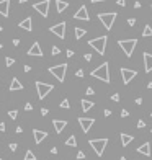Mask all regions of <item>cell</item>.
Returning <instances> with one entry per match:
<instances>
[{"mask_svg": "<svg viewBox=\"0 0 152 160\" xmlns=\"http://www.w3.org/2000/svg\"><path fill=\"white\" fill-rule=\"evenodd\" d=\"M108 69H110V64H108V62H103L102 65H98L96 69H93V70L90 72V75L93 79H98V80H102V82H105V83H110V72H108Z\"/></svg>", "mask_w": 152, "mask_h": 160, "instance_id": "obj_1", "label": "cell"}, {"mask_svg": "<svg viewBox=\"0 0 152 160\" xmlns=\"http://www.w3.org/2000/svg\"><path fill=\"white\" fill-rule=\"evenodd\" d=\"M106 41H108V36L103 34V36H100V38L90 39V41H88V46H92L100 56H103V54H105V51H106Z\"/></svg>", "mask_w": 152, "mask_h": 160, "instance_id": "obj_2", "label": "cell"}, {"mask_svg": "<svg viewBox=\"0 0 152 160\" xmlns=\"http://www.w3.org/2000/svg\"><path fill=\"white\" fill-rule=\"evenodd\" d=\"M88 144H90V147L95 150V154L98 155V157H102L103 152H105V147L108 145V139H106V137H102V139H90V141H88Z\"/></svg>", "mask_w": 152, "mask_h": 160, "instance_id": "obj_3", "label": "cell"}, {"mask_svg": "<svg viewBox=\"0 0 152 160\" xmlns=\"http://www.w3.org/2000/svg\"><path fill=\"white\" fill-rule=\"evenodd\" d=\"M118 46L124 51L126 57H131L133 53H134V49H136V46H137V39H119Z\"/></svg>", "mask_w": 152, "mask_h": 160, "instance_id": "obj_4", "label": "cell"}, {"mask_svg": "<svg viewBox=\"0 0 152 160\" xmlns=\"http://www.w3.org/2000/svg\"><path fill=\"white\" fill-rule=\"evenodd\" d=\"M98 20L102 21V25L105 26V30L106 31H110L111 30V26H113V23H115V20H116V16H118V13L116 12H111V13H98Z\"/></svg>", "mask_w": 152, "mask_h": 160, "instance_id": "obj_5", "label": "cell"}, {"mask_svg": "<svg viewBox=\"0 0 152 160\" xmlns=\"http://www.w3.org/2000/svg\"><path fill=\"white\" fill-rule=\"evenodd\" d=\"M53 88H54V87L51 85V83H44V82H39V80L36 82V92H38L39 100H44V98H46V96L53 92Z\"/></svg>", "mask_w": 152, "mask_h": 160, "instance_id": "obj_6", "label": "cell"}, {"mask_svg": "<svg viewBox=\"0 0 152 160\" xmlns=\"http://www.w3.org/2000/svg\"><path fill=\"white\" fill-rule=\"evenodd\" d=\"M65 70H67V64H59V65H53L49 67V72L54 75L59 82H64L65 79Z\"/></svg>", "mask_w": 152, "mask_h": 160, "instance_id": "obj_7", "label": "cell"}, {"mask_svg": "<svg viewBox=\"0 0 152 160\" xmlns=\"http://www.w3.org/2000/svg\"><path fill=\"white\" fill-rule=\"evenodd\" d=\"M49 5H51L49 0H43V2H36V3H34L33 8L36 10L41 16H44V18H46V16L49 15Z\"/></svg>", "mask_w": 152, "mask_h": 160, "instance_id": "obj_8", "label": "cell"}, {"mask_svg": "<svg viewBox=\"0 0 152 160\" xmlns=\"http://www.w3.org/2000/svg\"><path fill=\"white\" fill-rule=\"evenodd\" d=\"M49 31L53 34H56L59 39H64V38H65V21H61V23H57V25L51 26Z\"/></svg>", "mask_w": 152, "mask_h": 160, "instance_id": "obj_9", "label": "cell"}, {"mask_svg": "<svg viewBox=\"0 0 152 160\" xmlns=\"http://www.w3.org/2000/svg\"><path fill=\"white\" fill-rule=\"evenodd\" d=\"M121 77H123V82H124V85H128V83L131 82L134 77L137 75V72L136 70H133V69H126V67H121Z\"/></svg>", "mask_w": 152, "mask_h": 160, "instance_id": "obj_10", "label": "cell"}, {"mask_svg": "<svg viewBox=\"0 0 152 160\" xmlns=\"http://www.w3.org/2000/svg\"><path fill=\"white\" fill-rule=\"evenodd\" d=\"M74 20H82V21H88L90 20V15H88V10L85 5H82L77 12L74 13Z\"/></svg>", "mask_w": 152, "mask_h": 160, "instance_id": "obj_11", "label": "cell"}, {"mask_svg": "<svg viewBox=\"0 0 152 160\" xmlns=\"http://www.w3.org/2000/svg\"><path fill=\"white\" fill-rule=\"evenodd\" d=\"M93 123H95V119H93V118H79V124H80L82 131H84L85 134L92 129Z\"/></svg>", "mask_w": 152, "mask_h": 160, "instance_id": "obj_12", "label": "cell"}, {"mask_svg": "<svg viewBox=\"0 0 152 160\" xmlns=\"http://www.w3.org/2000/svg\"><path fill=\"white\" fill-rule=\"evenodd\" d=\"M26 54H28V56H36V57H43V49H41L39 43H38V41H34L33 46L28 49V53H26Z\"/></svg>", "mask_w": 152, "mask_h": 160, "instance_id": "obj_13", "label": "cell"}, {"mask_svg": "<svg viewBox=\"0 0 152 160\" xmlns=\"http://www.w3.org/2000/svg\"><path fill=\"white\" fill-rule=\"evenodd\" d=\"M33 137H34V142H36V144H41V142L47 137V133L46 131H39V129H33Z\"/></svg>", "mask_w": 152, "mask_h": 160, "instance_id": "obj_14", "label": "cell"}, {"mask_svg": "<svg viewBox=\"0 0 152 160\" xmlns=\"http://www.w3.org/2000/svg\"><path fill=\"white\" fill-rule=\"evenodd\" d=\"M53 126H54V129H56V133L61 134L62 131L65 129V126H67V121H65V119H54Z\"/></svg>", "mask_w": 152, "mask_h": 160, "instance_id": "obj_15", "label": "cell"}, {"mask_svg": "<svg viewBox=\"0 0 152 160\" xmlns=\"http://www.w3.org/2000/svg\"><path fill=\"white\" fill-rule=\"evenodd\" d=\"M137 154L151 157V142H144L142 145H139V147H137Z\"/></svg>", "mask_w": 152, "mask_h": 160, "instance_id": "obj_16", "label": "cell"}, {"mask_svg": "<svg viewBox=\"0 0 152 160\" xmlns=\"http://www.w3.org/2000/svg\"><path fill=\"white\" fill-rule=\"evenodd\" d=\"M10 12V0H0V15L8 16Z\"/></svg>", "mask_w": 152, "mask_h": 160, "instance_id": "obj_17", "label": "cell"}, {"mask_svg": "<svg viewBox=\"0 0 152 160\" xmlns=\"http://www.w3.org/2000/svg\"><path fill=\"white\" fill-rule=\"evenodd\" d=\"M142 57H144V69H146V72H152V54L144 53Z\"/></svg>", "mask_w": 152, "mask_h": 160, "instance_id": "obj_18", "label": "cell"}, {"mask_svg": "<svg viewBox=\"0 0 152 160\" xmlns=\"http://www.w3.org/2000/svg\"><path fill=\"white\" fill-rule=\"evenodd\" d=\"M18 26L23 28V30H26V31H31V30H33V18H31V16H26L25 20L20 21Z\"/></svg>", "mask_w": 152, "mask_h": 160, "instance_id": "obj_19", "label": "cell"}, {"mask_svg": "<svg viewBox=\"0 0 152 160\" xmlns=\"http://www.w3.org/2000/svg\"><path fill=\"white\" fill-rule=\"evenodd\" d=\"M119 137H121V144H123V147H126V145H129L131 142L134 141V137L131 134H126V133H121L119 134Z\"/></svg>", "mask_w": 152, "mask_h": 160, "instance_id": "obj_20", "label": "cell"}, {"mask_svg": "<svg viewBox=\"0 0 152 160\" xmlns=\"http://www.w3.org/2000/svg\"><path fill=\"white\" fill-rule=\"evenodd\" d=\"M10 90H12V92H18V90H23V85L20 83L18 79H13L12 82H10Z\"/></svg>", "mask_w": 152, "mask_h": 160, "instance_id": "obj_21", "label": "cell"}, {"mask_svg": "<svg viewBox=\"0 0 152 160\" xmlns=\"http://www.w3.org/2000/svg\"><path fill=\"white\" fill-rule=\"evenodd\" d=\"M69 7V3L67 2H64V0H56V10H57V13H62L65 8Z\"/></svg>", "mask_w": 152, "mask_h": 160, "instance_id": "obj_22", "label": "cell"}, {"mask_svg": "<svg viewBox=\"0 0 152 160\" xmlns=\"http://www.w3.org/2000/svg\"><path fill=\"white\" fill-rule=\"evenodd\" d=\"M80 105H82V110L84 111H90L93 106H95V103L90 101V100H82L80 101Z\"/></svg>", "mask_w": 152, "mask_h": 160, "instance_id": "obj_23", "label": "cell"}, {"mask_svg": "<svg viewBox=\"0 0 152 160\" xmlns=\"http://www.w3.org/2000/svg\"><path fill=\"white\" fill-rule=\"evenodd\" d=\"M74 31H75V39H82V38L87 34V31H85L84 28H75Z\"/></svg>", "mask_w": 152, "mask_h": 160, "instance_id": "obj_24", "label": "cell"}, {"mask_svg": "<svg viewBox=\"0 0 152 160\" xmlns=\"http://www.w3.org/2000/svg\"><path fill=\"white\" fill-rule=\"evenodd\" d=\"M65 145H69V147H75V145H77V139H75L74 134H72L67 141H65Z\"/></svg>", "mask_w": 152, "mask_h": 160, "instance_id": "obj_25", "label": "cell"}, {"mask_svg": "<svg viewBox=\"0 0 152 160\" xmlns=\"http://www.w3.org/2000/svg\"><path fill=\"white\" fill-rule=\"evenodd\" d=\"M142 36H144V38H149V36H152V28H151L149 25H146V26H144Z\"/></svg>", "mask_w": 152, "mask_h": 160, "instance_id": "obj_26", "label": "cell"}, {"mask_svg": "<svg viewBox=\"0 0 152 160\" xmlns=\"http://www.w3.org/2000/svg\"><path fill=\"white\" fill-rule=\"evenodd\" d=\"M23 160H36V155H34L31 150H26V154H25V159H23Z\"/></svg>", "mask_w": 152, "mask_h": 160, "instance_id": "obj_27", "label": "cell"}, {"mask_svg": "<svg viewBox=\"0 0 152 160\" xmlns=\"http://www.w3.org/2000/svg\"><path fill=\"white\" fill-rule=\"evenodd\" d=\"M61 108H64V110H69V108H70V105H69V100L67 98H64L61 101Z\"/></svg>", "mask_w": 152, "mask_h": 160, "instance_id": "obj_28", "label": "cell"}, {"mask_svg": "<svg viewBox=\"0 0 152 160\" xmlns=\"http://www.w3.org/2000/svg\"><path fill=\"white\" fill-rule=\"evenodd\" d=\"M13 64H15V59H12V57H5V65H7V67H12Z\"/></svg>", "mask_w": 152, "mask_h": 160, "instance_id": "obj_29", "label": "cell"}, {"mask_svg": "<svg viewBox=\"0 0 152 160\" xmlns=\"http://www.w3.org/2000/svg\"><path fill=\"white\" fill-rule=\"evenodd\" d=\"M8 116L12 118V119H16V116H18V111H16V110H12V111H8Z\"/></svg>", "mask_w": 152, "mask_h": 160, "instance_id": "obj_30", "label": "cell"}, {"mask_svg": "<svg viewBox=\"0 0 152 160\" xmlns=\"http://www.w3.org/2000/svg\"><path fill=\"white\" fill-rule=\"evenodd\" d=\"M59 53H61L59 47H57V46H53V49H51V54H53V56H57Z\"/></svg>", "mask_w": 152, "mask_h": 160, "instance_id": "obj_31", "label": "cell"}, {"mask_svg": "<svg viewBox=\"0 0 152 160\" xmlns=\"http://www.w3.org/2000/svg\"><path fill=\"white\" fill-rule=\"evenodd\" d=\"M8 149H10V150H12V152H15L16 149H18V144H15V142H12V144L8 145Z\"/></svg>", "mask_w": 152, "mask_h": 160, "instance_id": "obj_32", "label": "cell"}, {"mask_svg": "<svg viewBox=\"0 0 152 160\" xmlns=\"http://www.w3.org/2000/svg\"><path fill=\"white\" fill-rule=\"evenodd\" d=\"M137 127H139V129H142V127H146V123H144L142 119H139V121H137Z\"/></svg>", "mask_w": 152, "mask_h": 160, "instance_id": "obj_33", "label": "cell"}, {"mask_svg": "<svg viewBox=\"0 0 152 160\" xmlns=\"http://www.w3.org/2000/svg\"><path fill=\"white\" fill-rule=\"evenodd\" d=\"M128 25L134 26V25H136V18H128Z\"/></svg>", "mask_w": 152, "mask_h": 160, "instance_id": "obj_34", "label": "cell"}, {"mask_svg": "<svg viewBox=\"0 0 152 160\" xmlns=\"http://www.w3.org/2000/svg\"><path fill=\"white\" fill-rule=\"evenodd\" d=\"M111 100H113V101H119V93H113Z\"/></svg>", "mask_w": 152, "mask_h": 160, "instance_id": "obj_35", "label": "cell"}, {"mask_svg": "<svg viewBox=\"0 0 152 160\" xmlns=\"http://www.w3.org/2000/svg\"><path fill=\"white\" fill-rule=\"evenodd\" d=\"M128 116H129V111H128V110H123V111H121V118H128Z\"/></svg>", "mask_w": 152, "mask_h": 160, "instance_id": "obj_36", "label": "cell"}, {"mask_svg": "<svg viewBox=\"0 0 152 160\" xmlns=\"http://www.w3.org/2000/svg\"><path fill=\"white\" fill-rule=\"evenodd\" d=\"M77 159H79V160H84V159H85V154H84V152H79V154H77Z\"/></svg>", "mask_w": 152, "mask_h": 160, "instance_id": "obj_37", "label": "cell"}, {"mask_svg": "<svg viewBox=\"0 0 152 160\" xmlns=\"http://www.w3.org/2000/svg\"><path fill=\"white\" fill-rule=\"evenodd\" d=\"M75 75H77V77H84V70H82V69H79V70L75 72Z\"/></svg>", "mask_w": 152, "mask_h": 160, "instance_id": "obj_38", "label": "cell"}, {"mask_svg": "<svg viewBox=\"0 0 152 160\" xmlns=\"http://www.w3.org/2000/svg\"><path fill=\"white\" fill-rule=\"evenodd\" d=\"M25 110H26V111H31V110H33V105H31V103H26V105H25Z\"/></svg>", "mask_w": 152, "mask_h": 160, "instance_id": "obj_39", "label": "cell"}, {"mask_svg": "<svg viewBox=\"0 0 152 160\" xmlns=\"http://www.w3.org/2000/svg\"><path fill=\"white\" fill-rule=\"evenodd\" d=\"M84 59H85L87 62H90V61H92V54H85V56H84Z\"/></svg>", "mask_w": 152, "mask_h": 160, "instance_id": "obj_40", "label": "cell"}, {"mask_svg": "<svg viewBox=\"0 0 152 160\" xmlns=\"http://www.w3.org/2000/svg\"><path fill=\"white\" fill-rule=\"evenodd\" d=\"M93 93H95V90H93L92 87H88V88H87V95H93Z\"/></svg>", "mask_w": 152, "mask_h": 160, "instance_id": "obj_41", "label": "cell"}, {"mask_svg": "<svg viewBox=\"0 0 152 160\" xmlns=\"http://www.w3.org/2000/svg\"><path fill=\"white\" fill-rule=\"evenodd\" d=\"M5 129H7V127H5V123H0V133H5Z\"/></svg>", "mask_w": 152, "mask_h": 160, "instance_id": "obj_42", "label": "cell"}, {"mask_svg": "<svg viewBox=\"0 0 152 160\" xmlns=\"http://www.w3.org/2000/svg\"><path fill=\"white\" fill-rule=\"evenodd\" d=\"M47 113H49V110H47V108H43V110H41V114H43V116H46Z\"/></svg>", "mask_w": 152, "mask_h": 160, "instance_id": "obj_43", "label": "cell"}, {"mask_svg": "<svg viewBox=\"0 0 152 160\" xmlns=\"http://www.w3.org/2000/svg\"><path fill=\"white\" fill-rule=\"evenodd\" d=\"M116 3H118V5H121V7H126V0H118Z\"/></svg>", "mask_w": 152, "mask_h": 160, "instance_id": "obj_44", "label": "cell"}, {"mask_svg": "<svg viewBox=\"0 0 152 160\" xmlns=\"http://www.w3.org/2000/svg\"><path fill=\"white\" fill-rule=\"evenodd\" d=\"M133 7H134V8H136V10H137V8H141V2H137V0H136V2H134V5H133Z\"/></svg>", "mask_w": 152, "mask_h": 160, "instance_id": "obj_45", "label": "cell"}, {"mask_svg": "<svg viewBox=\"0 0 152 160\" xmlns=\"http://www.w3.org/2000/svg\"><path fill=\"white\" fill-rule=\"evenodd\" d=\"M103 114H105V116H106V118H108V116H110V114H111V111H110V110H105V111H103Z\"/></svg>", "mask_w": 152, "mask_h": 160, "instance_id": "obj_46", "label": "cell"}, {"mask_svg": "<svg viewBox=\"0 0 152 160\" xmlns=\"http://www.w3.org/2000/svg\"><path fill=\"white\" fill-rule=\"evenodd\" d=\"M72 56H74V51L69 49V51H67V57H72Z\"/></svg>", "mask_w": 152, "mask_h": 160, "instance_id": "obj_47", "label": "cell"}, {"mask_svg": "<svg viewBox=\"0 0 152 160\" xmlns=\"http://www.w3.org/2000/svg\"><path fill=\"white\" fill-rule=\"evenodd\" d=\"M136 105H142V98H136Z\"/></svg>", "mask_w": 152, "mask_h": 160, "instance_id": "obj_48", "label": "cell"}, {"mask_svg": "<svg viewBox=\"0 0 152 160\" xmlns=\"http://www.w3.org/2000/svg\"><path fill=\"white\" fill-rule=\"evenodd\" d=\"M23 133V129H22V126H18L16 127V134H22Z\"/></svg>", "mask_w": 152, "mask_h": 160, "instance_id": "obj_49", "label": "cell"}, {"mask_svg": "<svg viewBox=\"0 0 152 160\" xmlns=\"http://www.w3.org/2000/svg\"><path fill=\"white\" fill-rule=\"evenodd\" d=\"M23 69H25V72H30V70H31V65H25Z\"/></svg>", "mask_w": 152, "mask_h": 160, "instance_id": "obj_50", "label": "cell"}, {"mask_svg": "<svg viewBox=\"0 0 152 160\" xmlns=\"http://www.w3.org/2000/svg\"><path fill=\"white\" fill-rule=\"evenodd\" d=\"M147 88H149V90H152V82H149V83H147Z\"/></svg>", "mask_w": 152, "mask_h": 160, "instance_id": "obj_51", "label": "cell"}, {"mask_svg": "<svg viewBox=\"0 0 152 160\" xmlns=\"http://www.w3.org/2000/svg\"><path fill=\"white\" fill-rule=\"evenodd\" d=\"M96 2H105V0H92V3H96Z\"/></svg>", "mask_w": 152, "mask_h": 160, "instance_id": "obj_52", "label": "cell"}, {"mask_svg": "<svg viewBox=\"0 0 152 160\" xmlns=\"http://www.w3.org/2000/svg\"><path fill=\"white\" fill-rule=\"evenodd\" d=\"M18 2H20V3H25V2H26V0H18Z\"/></svg>", "mask_w": 152, "mask_h": 160, "instance_id": "obj_53", "label": "cell"}, {"mask_svg": "<svg viewBox=\"0 0 152 160\" xmlns=\"http://www.w3.org/2000/svg\"><path fill=\"white\" fill-rule=\"evenodd\" d=\"M119 160H128V159H126V157H121V159H119Z\"/></svg>", "mask_w": 152, "mask_h": 160, "instance_id": "obj_54", "label": "cell"}, {"mask_svg": "<svg viewBox=\"0 0 152 160\" xmlns=\"http://www.w3.org/2000/svg\"><path fill=\"white\" fill-rule=\"evenodd\" d=\"M2 47H3V44H2V43H0V49H2Z\"/></svg>", "mask_w": 152, "mask_h": 160, "instance_id": "obj_55", "label": "cell"}, {"mask_svg": "<svg viewBox=\"0 0 152 160\" xmlns=\"http://www.w3.org/2000/svg\"><path fill=\"white\" fill-rule=\"evenodd\" d=\"M2 30H3V28H2V26H0V33H2Z\"/></svg>", "mask_w": 152, "mask_h": 160, "instance_id": "obj_56", "label": "cell"}, {"mask_svg": "<svg viewBox=\"0 0 152 160\" xmlns=\"http://www.w3.org/2000/svg\"><path fill=\"white\" fill-rule=\"evenodd\" d=\"M151 118H152V111H151Z\"/></svg>", "mask_w": 152, "mask_h": 160, "instance_id": "obj_57", "label": "cell"}, {"mask_svg": "<svg viewBox=\"0 0 152 160\" xmlns=\"http://www.w3.org/2000/svg\"><path fill=\"white\" fill-rule=\"evenodd\" d=\"M151 10H152V5H151Z\"/></svg>", "mask_w": 152, "mask_h": 160, "instance_id": "obj_58", "label": "cell"}, {"mask_svg": "<svg viewBox=\"0 0 152 160\" xmlns=\"http://www.w3.org/2000/svg\"><path fill=\"white\" fill-rule=\"evenodd\" d=\"M151 133H152V131H151Z\"/></svg>", "mask_w": 152, "mask_h": 160, "instance_id": "obj_59", "label": "cell"}, {"mask_svg": "<svg viewBox=\"0 0 152 160\" xmlns=\"http://www.w3.org/2000/svg\"><path fill=\"white\" fill-rule=\"evenodd\" d=\"M0 160H2V159H0Z\"/></svg>", "mask_w": 152, "mask_h": 160, "instance_id": "obj_60", "label": "cell"}]
</instances>
